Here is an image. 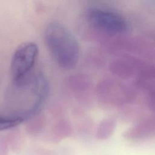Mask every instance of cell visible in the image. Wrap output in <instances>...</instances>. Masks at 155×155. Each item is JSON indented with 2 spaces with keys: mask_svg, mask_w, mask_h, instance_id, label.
<instances>
[{
  "mask_svg": "<svg viewBox=\"0 0 155 155\" xmlns=\"http://www.w3.org/2000/svg\"><path fill=\"white\" fill-rule=\"evenodd\" d=\"M39 54L38 45L33 42L21 44L15 50L12 58L10 71L16 83L23 81L33 68Z\"/></svg>",
  "mask_w": 155,
  "mask_h": 155,
  "instance_id": "3957f363",
  "label": "cell"
},
{
  "mask_svg": "<svg viewBox=\"0 0 155 155\" xmlns=\"http://www.w3.org/2000/svg\"><path fill=\"white\" fill-rule=\"evenodd\" d=\"M25 119L24 117L16 114L0 115V131L15 127Z\"/></svg>",
  "mask_w": 155,
  "mask_h": 155,
  "instance_id": "277c9868",
  "label": "cell"
},
{
  "mask_svg": "<svg viewBox=\"0 0 155 155\" xmlns=\"http://www.w3.org/2000/svg\"><path fill=\"white\" fill-rule=\"evenodd\" d=\"M48 51L54 62L64 70L76 67L80 58V45L73 33L58 22L49 23L44 31Z\"/></svg>",
  "mask_w": 155,
  "mask_h": 155,
  "instance_id": "6da1fadb",
  "label": "cell"
},
{
  "mask_svg": "<svg viewBox=\"0 0 155 155\" xmlns=\"http://www.w3.org/2000/svg\"><path fill=\"white\" fill-rule=\"evenodd\" d=\"M86 17L93 27L110 34H122L128 29V24L125 18L108 9L90 7L86 12Z\"/></svg>",
  "mask_w": 155,
  "mask_h": 155,
  "instance_id": "7a4b0ae2",
  "label": "cell"
}]
</instances>
